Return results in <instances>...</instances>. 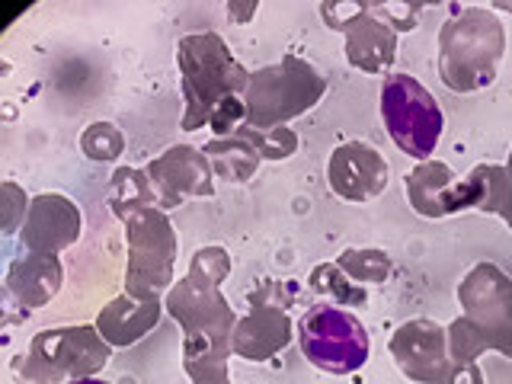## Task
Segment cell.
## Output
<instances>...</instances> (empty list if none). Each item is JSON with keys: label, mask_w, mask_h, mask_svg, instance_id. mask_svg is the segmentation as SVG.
I'll return each instance as SVG.
<instances>
[{"label": "cell", "mask_w": 512, "mask_h": 384, "mask_svg": "<svg viewBox=\"0 0 512 384\" xmlns=\"http://www.w3.org/2000/svg\"><path fill=\"white\" fill-rule=\"evenodd\" d=\"M461 317L448 324L452 362H477L487 349L512 359V279L496 263H477L458 282Z\"/></svg>", "instance_id": "6da1fadb"}, {"label": "cell", "mask_w": 512, "mask_h": 384, "mask_svg": "<svg viewBox=\"0 0 512 384\" xmlns=\"http://www.w3.org/2000/svg\"><path fill=\"white\" fill-rule=\"evenodd\" d=\"M506 55V29L487 7H464L439 29V77L455 93L487 90Z\"/></svg>", "instance_id": "7a4b0ae2"}, {"label": "cell", "mask_w": 512, "mask_h": 384, "mask_svg": "<svg viewBox=\"0 0 512 384\" xmlns=\"http://www.w3.org/2000/svg\"><path fill=\"white\" fill-rule=\"evenodd\" d=\"M176 68L183 90V132L208 125L212 112L228 96H240L250 84V71L240 64L218 32H192L176 42Z\"/></svg>", "instance_id": "3957f363"}, {"label": "cell", "mask_w": 512, "mask_h": 384, "mask_svg": "<svg viewBox=\"0 0 512 384\" xmlns=\"http://www.w3.org/2000/svg\"><path fill=\"white\" fill-rule=\"evenodd\" d=\"M112 215L125 224V295L138 301L164 298L176 282L173 266L180 253V240L167 212L157 205H116Z\"/></svg>", "instance_id": "277c9868"}, {"label": "cell", "mask_w": 512, "mask_h": 384, "mask_svg": "<svg viewBox=\"0 0 512 384\" xmlns=\"http://www.w3.org/2000/svg\"><path fill=\"white\" fill-rule=\"evenodd\" d=\"M109 359L112 346L96 324L52 327L32 336L26 356H16L10 372L13 384H68L77 378H96Z\"/></svg>", "instance_id": "5b68a950"}, {"label": "cell", "mask_w": 512, "mask_h": 384, "mask_svg": "<svg viewBox=\"0 0 512 384\" xmlns=\"http://www.w3.org/2000/svg\"><path fill=\"white\" fill-rule=\"evenodd\" d=\"M327 93V77L311 61L298 55H285L276 64L250 71V84L244 90L247 125L253 128H279L314 109Z\"/></svg>", "instance_id": "8992f818"}, {"label": "cell", "mask_w": 512, "mask_h": 384, "mask_svg": "<svg viewBox=\"0 0 512 384\" xmlns=\"http://www.w3.org/2000/svg\"><path fill=\"white\" fill-rule=\"evenodd\" d=\"M301 356L327 375H352L372 356V340L362 320L336 304H314L301 314L298 327Z\"/></svg>", "instance_id": "52a82bcc"}, {"label": "cell", "mask_w": 512, "mask_h": 384, "mask_svg": "<svg viewBox=\"0 0 512 384\" xmlns=\"http://www.w3.org/2000/svg\"><path fill=\"white\" fill-rule=\"evenodd\" d=\"M381 119L391 141L413 160H429L442 141L445 116L439 100L410 74H391L381 84Z\"/></svg>", "instance_id": "ba28073f"}, {"label": "cell", "mask_w": 512, "mask_h": 384, "mask_svg": "<svg viewBox=\"0 0 512 384\" xmlns=\"http://www.w3.org/2000/svg\"><path fill=\"white\" fill-rule=\"evenodd\" d=\"M164 308L183 330V352H228L231 356V336L240 317L224 298L221 285L183 276L164 295Z\"/></svg>", "instance_id": "9c48e42d"}, {"label": "cell", "mask_w": 512, "mask_h": 384, "mask_svg": "<svg viewBox=\"0 0 512 384\" xmlns=\"http://www.w3.org/2000/svg\"><path fill=\"white\" fill-rule=\"evenodd\" d=\"M327 29L346 36L349 68L365 74H384L397 61V32L375 16L372 4H320Z\"/></svg>", "instance_id": "30bf717a"}, {"label": "cell", "mask_w": 512, "mask_h": 384, "mask_svg": "<svg viewBox=\"0 0 512 384\" xmlns=\"http://www.w3.org/2000/svg\"><path fill=\"white\" fill-rule=\"evenodd\" d=\"M279 282H263L250 292V311L237 320L231 336V352L247 362H269L272 356L295 340V324L285 311V301H276Z\"/></svg>", "instance_id": "8fae6325"}, {"label": "cell", "mask_w": 512, "mask_h": 384, "mask_svg": "<svg viewBox=\"0 0 512 384\" xmlns=\"http://www.w3.org/2000/svg\"><path fill=\"white\" fill-rule=\"evenodd\" d=\"M388 352L400 375L413 384H445L448 368H452L448 327L429 317H413L407 324H400L391 336Z\"/></svg>", "instance_id": "7c38bea8"}, {"label": "cell", "mask_w": 512, "mask_h": 384, "mask_svg": "<svg viewBox=\"0 0 512 384\" xmlns=\"http://www.w3.org/2000/svg\"><path fill=\"white\" fill-rule=\"evenodd\" d=\"M148 180L157 192V208H180L183 199H212L215 196V170L208 164L202 148L192 144H173L148 167Z\"/></svg>", "instance_id": "4fadbf2b"}, {"label": "cell", "mask_w": 512, "mask_h": 384, "mask_svg": "<svg viewBox=\"0 0 512 384\" xmlns=\"http://www.w3.org/2000/svg\"><path fill=\"white\" fill-rule=\"evenodd\" d=\"M327 183L343 202H375L388 189V160L368 141H346L327 160Z\"/></svg>", "instance_id": "5bb4252c"}, {"label": "cell", "mask_w": 512, "mask_h": 384, "mask_svg": "<svg viewBox=\"0 0 512 384\" xmlns=\"http://www.w3.org/2000/svg\"><path fill=\"white\" fill-rule=\"evenodd\" d=\"M80 234H84L80 208L68 196H61V192H42L29 205V215L20 231V247L26 253L58 256L61 250L74 247Z\"/></svg>", "instance_id": "9a60e30c"}, {"label": "cell", "mask_w": 512, "mask_h": 384, "mask_svg": "<svg viewBox=\"0 0 512 384\" xmlns=\"http://www.w3.org/2000/svg\"><path fill=\"white\" fill-rule=\"evenodd\" d=\"M407 202L423 218H448L464 212L461 208V176L445 160H423L404 176Z\"/></svg>", "instance_id": "2e32d148"}, {"label": "cell", "mask_w": 512, "mask_h": 384, "mask_svg": "<svg viewBox=\"0 0 512 384\" xmlns=\"http://www.w3.org/2000/svg\"><path fill=\"white\" fill-rule=\"evenodd\" d=\"M164 311H167L164 298L138 301L122 292L100 311V317H96V330H100V336L112 349H128V346L141 343L144 336L160 324Z\"/></svg>", "instance_id": "e0dca14e"}, {"label": "cell", "mask_w": 512, "mask_h": 384, "mask_svg": "<svg viewBox=\"0 0 512 384\" xmlns=\"http://www.w3.org/2000/svg\"><path fill=\"white\" fill-rule=\"evenodd\" d=\"M64 285V266L58 256L45 253H26L13 260L7 269V295L20 304V308H45L48 301L58 298Z\"/></svg>", "instance_id": "ac0fdd59"}, {"label": "cell", "mask_w": 512, "mask_h": 384, "mask_svg": "<svg viewBox=\"0 0 512 384\" xmlns=\"http://www.w3.org/2000/svg\"><path fill=\"white\" fill-rule=\"evenodd\" d=\"M461 208L503 218L512 231V176L506 173V167L477 164L461 180Z\"/></svg>", "instance_id": "d6986e66"}, {"label": "cell", "mask_w": 512, "mask_h": 384, "mask_svg": "<svg viewBox=\"0 0 512 384\" xmlns=\"http://www.w3.org/2000/svg\"><path fill=\"white\" fill-rule=\"evenodd\" d=\"M205 157L208 164H212L218 180H228V183H247L250 176L260 170V154L253 151V144L244 141V138H212L205 144Z\"/></svg>", "instance_id": "ffe728a7"}, {"label": "cell", "mask_w": 512, "mask_h": 384, "mask_svg": "<svg viewBox=\"0 0 512 384\" xmlns=\"http://www.w3.org/2000/svg\"><path fill=\"white\" fill-rule=\"evenodd\" d=\"M308 285H311L314 295L330 298V304H336V308H362V304L368 301L365 285L352 282L336 263H320V266H314L311 276H308Z\"/></svg>", "instance_id": "44dd1931"}, {"label": "cell", "mask_w": 512, "mask_h": 384, "mask_svg": "<svg viewBox=\"0 0 512 384\" xmlns=\"http://www.w3.org/2000/svg\"><path fill=\"white\" fill-rule=\"evenodd\" d=\"M336 266L359 285H384L394 272L391 256L378 247H349L336 256Z\"/></svg>", "instance_id": "7402d4cb"}, {"label": "cell", "mask_w": 512, "mask_h": 384, "mask_svg": "<svg viewBox=\"0 0 512 384\" xmlns=\"http://www.w3.org/2000/svg\"><path fill=\"white\" fill-rule=\"evenodd\" d=\"M106 202L109 208L116 205H157V192L148 180L144 167H119L112 173V183L106 192Z\"/></svg>", "instance_id": "603a6c76"}, {"label": "cell", "mask_w": 512, "mask_h": 384, "mask_svg": "<svg viewBox=\"0 0 512 384\" xmlns=\"http://www.w3.org/2000/svg\"><path fill=\"white\" fill-rule=\"evenodd\" d=\"M237 138H244L253 144V151L260 154V160H288L292 154H298V135L292 128H253L244 125L237 128Z\"/></svg>", "instance_id": "cb8c5ba5"}, {"label": "cell", "mask_w": 512, "mask_h": 384, "mask_svg": "<svg viewBox=\"0 0 512 384\" xmlns=\"http://www.w3.org/2000/svg\"><path fill=\"white\" fill-rule=\"evenodd\" d=\"M80 151H84L93 164H112L125 151V138L112 122H93L80 135Z\"/></svg>", "instance_id": "d4e9b609"}, {"label": "cell", "mask_w": 512, "mask_h": 384, "mask_svg": "<svg viewBox=\"0 0 512 384\" xmlns=\"http://www.w3.org/2000/svg\"><path fill=\"white\" fill-rule=\"evenodd\" d=\"M228 352H183V368L192 384H234Z\"/></svg>", "instance_id": "484cf974"}, {"label": "cell", "mask_w": 512, "mask_h": 384, "mask_svg": "<svg viewBox=\"0 0 512 384\" xmlns=\"http://www.w3.org/2000/svg\"><path fill=\"white\" fill-rule=\"evenodd\" d=\"M186 276L199 279V282H208V285H221L224 279L231 276V253L224 250V247H218V244L199 247L196 253H192Z\"/></svg>", "instance_id": "4316f807"}, {"label": "cell", "mask_w": 512, "mask_h": 384, "mask_svg": "<svg viewBox=\"0 0 512 384\" xmlns=\"http://www.w3.org/2000/svg\"><path fill=\"white\" fill-rule=\"evenodd\" d=\"M247 125V106L240 96H228V100H221L218 109L212 112V119H208V128L215 132V138H231L237 135V128Z\"/></svg>", "instance_id": "83f0119b"}, {"label": "cell", "mask_w": 512, "mask_h": 384, "mask_svg": "<svg viewBox=\"0 0 512 384\" xmlns=\"http://www.w3.org/2000/svg\"><path fill=\"white\" fill-rule=\"evenodd\" d=\"M0 205H4V231H23V221L29 215L32 199H26V192L16 183H4L0 186Z\"/></svg>", "instance_id": "f1b7e54d"}, {"label": "cell", "mask_w": 512, "mask_h": 384, "mask_svg": "<svg viewBox=\"0 0 512 384\" xmlns=\"http://www.w3.org/2000/svg\"><path fill=\"white\" fill-rule=\"evenodd\" d=\"M445 384H487L477 362H452Z\"/></svg>", "instance_id": "f546056e"}, {"label": "cell", "mask_w": 512, "mask_h": 384, "mask_svg": "<svg viewBox=\"0 0 512 384\" xmlns=\"http://www.w3.org/2000/svg\"><path fill=\"white\" fill-rule=\"evenodd\" d=\"M256 10H260L256 4H247V7H237V4H231V7H228V16H231V20H237V23H247Z\"/></svg>", "instance_id": "4dcf8cb0"}, {"label": "cell", "mask_w": 512, "mask_h": 384, "mask_svg": "<svg viewBox=\"0 0 512 384\" xmlns=\"http://www.w3.org/2000/svg\"><path fill=\"white\" fill-rule=\"evenodd\" d=\"M68 384H109V381H100V378H77V381H68Z\"/></svg>", "instance_id": "1f68e13d"}, {"label": "cell", "mask_w": 512, "mask_h": 384, "mask_svg": "<svg viewBox=\"0 0 512 384\" xmlns=\"http://www.w3.org/2000/svg\"><path fill=\"white\" fill-rule=\"evenodd\" d=\"M506 173L512 176V151H509V160H506Z\"/></svg>", "instance_id": "d6a6232c"}]
</instances>
